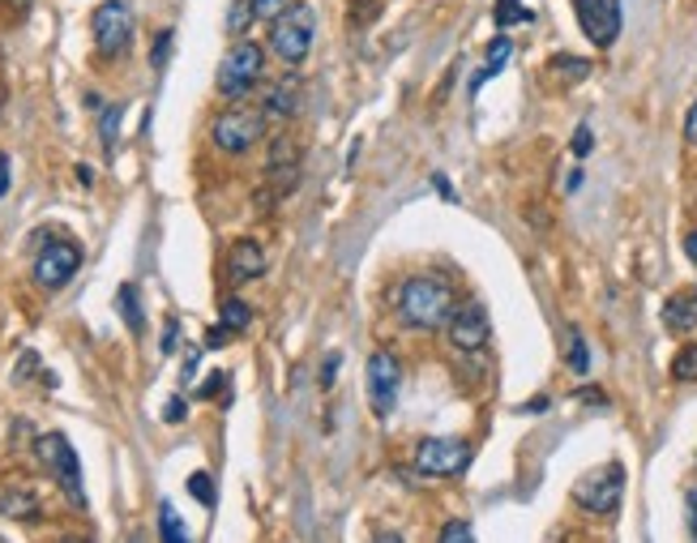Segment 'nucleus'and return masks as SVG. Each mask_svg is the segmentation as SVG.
I'll return each instance as SVG.
<instances>
[{"label":"nucleus","mask_w":697,"mask_h":543,"mask_svg":"<svg viewBox=\"0 0 697 543\" xmlns=\"http://www.w3.org/2000/svg\"><path fill=\"white\" fill-rule=\"evenodd\" d=\"M685 141H689V146H697V103L689 108V116H685Z\"/></svg>","instance_id":"nucleus-36"},{"label":"nucleus","mask_w":697,"mask_h":543,"mask_svg":"<svg viewBox=\"0 0 697 543\" xmlns=\"http://www.w3.org/2000/svg\"><path fill=\"white\" fill-rule=\"evenodd\" d=\"M262 137H266V112H257V108H227L210 125V141L223 154H249Z\"/></svg>","instance_id":"nucleus-5"},{"label":"nucleus","mask_w":697,"mask_h":543,"mask_svg":"<svg viewBox=\"0 0 697 543\" xmlns=\"http://www.w3.org/2000/svg\"><path fill=\"white\" fill-rule=\"evenodd\" d=\"M689 527H694V535H697V488L689 492Z\"/></svg>","instance_id":"nucleus-41"},{"label":"nucleus","mask_w":697,"mask_h":543,"mask_svg":"<svg viewBox=\"0 0 697 543\" xmlns=\"http://www.w3.org/2000/svg\"><path fill=\"white\" fill-rule=\"evenodd\" d=\"M492 17H496V26H500V30H509L514 22H531V9H522L518 0H496Z\"/></svg>","instance_id":"nucleus-23"},{"label":"nucleus","mask_w":697,"mask_h":543,"mask_svg":"<svg viewBox=\"0 0 697 543\" xmlns=\"http://www.w3.org/2000/svg\"><path fill=\"white\" fill-rule=\"evenodd\" d=\"M339 364H343V359H339V355H330V359H326V364H321V386H326V390H330V386H334V372H339Z\"/></svg>","instance_id":"nucleus-35"},{"label":"nucleus","mask_w":697,"mask_h":543,"mask_svg":"<svg viewBox=\"0 0 697 543\" xmlns=\"http://www.w3.org/2000/svg\"><path fill=\"white\" fill-rule=\"evenodd\" d=\"M223 339H231V334H227L223 326H214V330H210V334H206V346H227V342H223Z\"/></svg>","instance_id":"nucleus-39"},{"label":"nucleus","mask_w":697,"mask_h":543,"mask_svg":"<svg viewBox=\"0 0 697 543\" xmlns=\"http://www.w3.org/2000/svg\"><path fill=\"white\" fill-rule=\"evenodd\" d=\"M578 403H595V407H604L608 399H604L599 390H578Z\"/></svg>","instance_id":"nucleus-38"},{"label":"nucleus","mask_w":697,"mask_h":543,"mask_svg":"<svg viewBox=\"0 0 697 543\" xmlns=\"http://www.w3.org/2000/svg\"><path fill=\"white\" fill-rule=\"evenodd\" d=\"M663 326L672 334H694L697 330V291H681L663 304Z\"/></svg>","instance_id":"nucleus-14"},{"label":"nucleus","mask_w":697,"mask_h":543,"mask_svg":"<svg viewBox=\"0 0 697 543\" xmlns=\"http://www.w3.org/2000/svg\"><path fill=\"white\" fill-rule=\"evenodd\" d=\"M185 415H189V403H185V399H167V407H163V419H167V424H180Z\"/></svg>","instance_id":"nucleus-32"},{"label":"nucleus","mask_w":697,"mask_h":543,"mask_svg":"<svg viewBox=\"0 0 697 543\" xmlns=\"http://www.w3.org/2000/svg\"><path fill=\"white\" fill-rule=\"evenodd\" d=\"M167 52H172V30H159V39H154V52H150V65L163 68V65H167Z\"/></svg>","instance_id":"nucleus-30"},{"label":"nucleus","mask_w":697,"mask_h":543,"mask_svg":"<svg viewBox=\"0 0 697 543\" xmlns=\"http://www.w3.org/2000/svg\"><path fill=\"white\" fill-rule=\"evenodd\" d=\"M116 308H121L129 334H141V330H145V317H141V304H138V287H134V282H125V287L116 291Z\"/></svg>","instance_id":"nucleus-19"},{"label":"nucleus","mask_w":697,"mask_h":543,"mask_svg":"<svg viewBox=\"0 0 697 543\" xmlns=\"http://www.w3.org/2000/svg\"><path fill=\"white\" fill-rule=\"evenodd\" d=\"M569 368H573L578 377H586V372H591V351H586L582 330H569Z\"/></svg>","instance_id":"nucleus-22"},{"label":"nucleus","mask_w":697,"mask_h":543,"mask_svg":"<svg viewBox=\"0 0 697 543\" xmlns=\"http://www.w3.org/2000/svg\"><path fill=\"white\" fill-rule=\"evenodd\" d=\"M159 543H193L189 531H185V522H180V514L167 501L159 505Z\"/></svg>","instance_id":"nucleus-20"},{"label":"nucleus","mask_w":697,"mask_h":543,"mask_svg":"<svg viewBox=\"0 0 697 543\" xmlns=\"http://www.w3.org/2000/svg\"><path fill=\"white\" fill-rule=\"evenodd\" d=\"M9 180H13V172H9V154H0V198L9 193Z\"/></svg>","instance_id":"nucleus-37"},{"label":"nucleus","mask_w":697,"mask_h":543,"mask_svg":"<svg viewBox=\"0 0 697 543\" xmlns=\"http://www.w3.org/2000/svg\"><path fill=\"white\" fill-rule=\"evenodd\" d=\"M489 313H484V304H458L454 308V317L445 321V339L454 351H462V355H476V351H484V342H489Z\"/></svg>","instance_id":"nucleus-12"},{"label":"nucleus","mask_w":697,"mask_h":543,"mask_svg":"<svg viewBox=\"0 0 697 543\" xmlns=\"http://www.w3.org/2000/svg\"><path fill=\"white\" fill-rule=\"evenodd\" d=\"M560 77H569V81H582L586 73H591V61H582V56H553V65Z\"/></svg>","instance_id":"nucleus-26"},{"label":"nucleus","mask_w":697,"mask_h":543,"mask_svg":"<svg viewBox=\"0 0 697 543\" xmlns=\"http://www.w3.org/2000/svg\"><path fill=\"white\" fill-rule=\"evenodd\" d=\"M159 346H163V355H172V351L180 346V321H176V317H167V326H163V342H159Z\"/></svg>","instance_id":"nucleus-31"},{"label":"nucleus","mask_w":697,"mask_h":543,"mask_svg":"<svg viewBox=\"0 0 697 543\" xmlns=\"http://www.w3.org/2000/svg\"><path fill=\"white\" fill-rule=\"evenodd\" d=\"M262 103H266V108H262L266 116H282V121H287V116H295V112H300V81H295V73H291V77H282V81H275V86L266 90V99H262Z\"/></svg>","instance_id":"nucleus-15"},{"label":"nucleus","mask_w":697,"mask_h":543,"mask_svg":"<svg viewBox=\"0 0 697 543\" xmlns=\"http://www.w3.org/2000/svg\"><path fill=\"white\" fill-rule=\"evenodd\" d=\"M372 543H407V540H403L398 531H381V535H377V540H372Z\"/></svg>","instance_id":"nucleus-42"},{"label":"nucleus","mask_w":697,"mask_h":543,"mask_svg":"<svg viewBox=\"0 0 697 543\" xmlns=\"http://www.w3.org/2000/svg\"><path fill=\"white\" fill-rule=\"evenodd\" d=\"M0 514L13 518V522H35L39 518V501H35V492L13 488V492H0Z\"/></svg>","instance_id":"nucleus-17"},{"label":"nucleus","mask_w":697,"mask_h":543,"mask_svg":"<svg viewBox=\"0 0 697 543\" xmlns=\"http://www.w3.org/2000/svg\"><path fill=\"white\" fill-rule=\"evenodd\" d=\"M121 116H125V108H121V103L103 108V116H99V134H103V150H107V154L116 150V134H121Z\"/></svg>","instance_id":"nucleus-21"},{"label":"nucleus","mask_w":697,"mask_h":543,"mask_svg":"<svg viewBox=\"0 0 697 543\" xmlns=\"http://www.w3.org/2000/svg\"><path fill=\"white\" fill-rule=\"evenodd\" d=\"M454 308H458L454 282L441 278V274H411V278L398 287V317H403L411 330H445V321L454 317Z\"/></svg>","instance_id":"nucleus-1"},{"label":"nucleus","mask_w":697,"mask_h":543,"mask_svg":"<svg viewBox=\"0 0 697 543\" xmlns=\"http://www.w3.org/2000/svg\"><path fill=\"white\" fill-rule=\"evenodd\" d=\"M591 146H595V137H591V129L582 125V129L573 134V154H591Z\"/></svg>","instance_id":"nucleus-34"},{"label":"nucleus","mask_w":697,"mask_h":543,"mask_svg":"<svg viewBox=\"0 0 697 543\" xmlns=\"http://www.w3.org/2000/svg\"><path fill=\"white\" fill-rule=\"evenodd\" d=\"M313 39H317V13H313V4H304V0H295L282 17L270 22V52H275L287 68H300L308 61Z\"/></svg>","instance_id":"nucleus-2"},{"label":"nucleus","mask_w":697,"mask_h":543,"mask_svg":"<svg viewBox=\"0 0 697 543\" xmlns=\"http://www.w3.org/2000/svg\"><path fill=\"white\" fill-rule=\"evenodd\" d=\"M39 458H43V467L52 471V479L65 488V496H69L73 505H86V492H81V463H77V454H73L69 437H61V432L39 437Z\"/></svg>","instance_id":"nucleus-8"},{"label":"nucleus","mask_w":697,"mask_h":543,"mask_svg":"<svg viewBox=\"0 0 697 543\" xmlns=\"http://www.w3.org/2000/svg\"><path fill=\"white\" fill-rule=\"evenodd\" d=\"M436 543H476V531H471L467 522H445Z\"/></svg>","instance_id":"nucleus-28"},{"label":"nucleus","mask_w":697,"mask_h":543,"mask_svg":"<svg viewBox=\"0 0 697 543\" xmlns=\"http://www.w3.org/2000/svg\"><path fill=\"white\" fill-rule=\"evenodd\" d=\"M398 390H403V364L394 351H372L368 355V403H372V415L385 419L394 403H398Z\"/></svg>","instance_id":"nucleus-7"},{"label":"nucleus","mask_w":697,"mask_h":543,"mask_svg":"<svg viewBox=\"0 0 697 543\" xmlns=\"http://www.w3.org/2000/svg\"><path fill=\"white\" fill-rule=\"evenodd\" d=\"M223 386H227V372H210V381L202 386V390H198V399H214Z\"/></svg>","instance_id":"nucleus-33"},{"label":"nucleus","mask_w":697,"mask_h":543,"mask_svg":"<svg viewBox=\"0 0 697 543\" xmlns=\"http://www.w3.org/2000/svg\"><path fill=\"white\" fill-rule=\"evenodd\" d=\"M262 73H266V48L262 43H253V39H236L231 48H227V56L218 61V77H214V86H218V94L223 99H244V94H253V86L262 81Z\"/></svg>","instance_id":"nucleus-3"},{"label":"nucleus","mask_w":697,"mask_h":543,"mask_svg":"<svg viewBox=\"0 0 697 543\" xmlns=\"http://www.w3.org/2000/svg\"><path fill=\"white\" fill-rule=\"evenodd\" d=\"M249 22H257V17H253V4H249V0H231L227 30H231V35H244V30H249Z\"/></svg>","instance_id":"nucleus-25"},{"label":"nucleus","mask_w":697,"mask_h":543,"mask_svg":"<svg viewBox=\"0 0 697 543\" xmlns=\"http://www.w3.org/2000/svg\"><path fill=\"white\" fill-rule=\"evenodd\" d=\"M509 56H514V39H509V35L500 30V35H496V39H492V43H489V56H484V68L476 73V81H471V90H480L484 81H492V77H496L500 68L509 65Z\"/></svg>","instance_id":"nucleus-16"},{"label":"nucleus","mask_w":697,"mask_h":543,"mask_svg":"<svg viewBox=\"0 0 697 543\" xmlns=\"http://www.w3.org/2000/svg\"><path fill=\"white\" fill-rule=\"evenodd\" d=\"M90 35H94V52L103 61H116L129 52L134 43V9L129 0H103L90 17Z\"/></svg>","instance_id":"nucleus-4"},{"label":"nucleus","mask_w":697,"mask_h":543,"mask_svg":"<svg viewBox=\"0 0 697 543\" xmlns=\"http://www.w3.org/2000/svg\"><path fill=\"white\" fill-rule=\"evenodd\" d=\"M189 492L202 501V505H214V483H210L206 471H198V476H189Z\"/></svg>","instance_id":"nucleus-29"},{"label":"nucleus","mask_w":697,"mask_h":543,"mask_svg":"<svg viewBox=\"0 0 697 543\" xmlns=\"http://www.w3.org/2000/svg\"><path fill=\"white\" fill-rule=\"evenodd\" d=\"M77 270H81V249H77L73 240H52V244L35 257V282H39L43 291L69 287Z\"/></svg>","instance_id":"nucleus-11"},{"label":"nucleus","mask_w":697,"mask_h":543,"mask_svg":"<svg viewBox=\"0 0 697 543\" xmlns=\"http://www.w3.org/2000/svg\"><path fill=\"white\" fill-rule=\"evenodd\" d=\"M685 253H689V262L697 266V231H689V236H685Z\"/></svg>","instance_id":"nucleus-40"},{"label":"nucleus","mask_w":697,"mask_h":543,"mask_svg":"<svg viewBox=\"0 0 697 543\" xmlns=\"http://www.w3.org/2000/svg\"><path fill=\"white\" fill-rule=\"evenodd\" d=\"M218 326H223L227 334H244V330L253 326V308L231 295V300H223V308H218Z\"/></svg>","instance_id":"nucleus-18"},{"label":"nucleus","mask_w":697,"mask_h":543,"mask_svg":"<svg viewBox=\"0 0 697 543\" xmlns=\"http://www.w3.org/2000/svg\"><path fill=\"white\" fill-rule=\"evenodd\" d=\"M573 17L595 48H612L621 35V0H573Z\"/></svg>","instance_id":"nucleus-10"},{"label":"nucleus","mask_w":697,"mask_h":543,"mask_svg":"<svg viewBox=\"0 0 697 543\" xmlns=\"http://www.w3.org/2000/svg\"><path fill=\"white\" fill-rule=\"evenodd\" d=\"M672 377H676V381H697V342H689L685 351H676V359H672Z\"/></svg>","instance_id":"nucleus-24"},{"label":"nucleus","mask_w":697,"mask_h":543,"mask_svg":"<svg viewBox=\"0 0 697 543\" xmlns=\"http://www.w3.org/2000/svg\"><path fill=\"white\" fill-rule=\"evenodd\" d=\"M471 463V445L462 437H428L416 450L419 476H458Z\"/></svg>","instance_id":"nucleus-9"},{"label":"nucleus","mask_w":697,"mask_h":543,"mask_svg":"<svg viewBox=\"0 0 697 543\" xmlns=\"http://www.w3.org/2000/svg\"><path fill=\"white\" fill-rule=\"evenodd\" d=\"M249 4H253V17H257V22H275L295 0H249Z\"/></svg>","instance_id":"nucleus-27"},{"label":"nucleus","mask_w":697,"mask_h":543,"mask_svg":"<svg viewBox=\"0 0 697 543\" xmlns=\"http://www.w3.org/2000/svg\"><path fill=\"white\" fill-rule=\"evenodd\" d=\"M625 496V467L621 463H608V467H595L591 476H582L573 483V501L586 509V514H612Z\"/></svg>","instance_id":"nucleus-6"},{"label":"nucleus","mask_w":697,"mask_h":543,"mask_svg":"<svg viewBox=\"0 0 697 543\" xmlns=\"http://www.w3.org/2000/svg\"><path fill=\"white\" fill-rule=\"evenodd\" d=\"M266 274V249L257 244V240H236L231 249H227V278L236 282V287H244V282H253V278H262Z\"/></svg>","instance_id":"nucleus-13"},{"label":"nucleus","mask_w":697,"mask_h":543,"mask_svg":"<svg viewBox=\"0 0 697 543\" xmlns=\"http://www.w3.org/2000/svg\"><path fill=\"white\" fill-rule=\"evenodd\" d=\"M61 543H90V540H61Z\"/></svg>","instance_id":"nucleus-43"}]
</instances>
